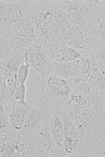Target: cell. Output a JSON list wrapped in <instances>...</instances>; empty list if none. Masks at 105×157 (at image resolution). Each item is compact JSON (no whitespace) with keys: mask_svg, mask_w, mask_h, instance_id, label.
I'll list each match as a JSON object with an SVG mask.
<instances>
[{"mask_svg":"<svg viewBox=\"0 0 105 157\" xmlns=\"http://www.w3.org/2000/svg\"><path fill=\"white\" fill-rule=\"evenodd\" d=\"M0 97L1 105L4 109L7 110L10 106L12 100L11 99L9 90L8 89L6 80L2 76H0Z\"/></svg>","mask_w":105,"mask_h":157,"instance_id":"cell-14","label":"cell"},{"mask_svg":"<svg viewBox=\"0 0 105 157\" xmlns=\"http://www.w3.org/2000/svg\"><path fill=\"white\" fill-rule=\"evenodd\" d=\"M49 47L55 63L74 62L81 57L80 52L72 47L60 45Z\"/></svg>","mask_w":105,"mask_h":157,"instance_id":"cell-11","label":"cell"},{"mask_svg":"<svg viewBox=\"0 0 105 157\" xmlns=\"http://www.w3.org/2000/svg\"><path fill=\"white\" fill-rule=\"evenodd\" d=\"M24 144L29 157H60L49 129V116L45 126Z\"/></svg>","mask_w":105,"mask_h":157,"instance_id":"cell-3","label":"cell"},{"mask_svg":"<svg viewBox=\"0 0 105 157\" xmlns=\"http://www.w3.org/2000/svg\"><path fill=\"white\" fill-rule=\"evenodd\" d=\"M31 108L26 101L18 102L12 100L7 110L9 114L11 134L17 135L24 125Z\"/></svg>","mask_w":105,"mask_h":157,"instance_id":"cell-8","label":"cell"},{"mask_svg":"<svg viewBox=\"0 0 105 157\" xmlns=\"http://www.w3.org/2000/svg\"><path fill=\"white\" fill-rule=\"evenodd\" d=\"M62 11L57 1L31 4L28 16L35 28L38 44L50 47L59 43Z\"/></svg>","mask_w":105,"mask_h":157,"instance_id":"cell-1","label":"cell"},{"mask_svg":"<svg viewBox=\"0 0 105 157\" xmlns=\"http://www.w3.org/2000/svg\"><path fill=\"white\" fill-rule=\"evenodd\" d=\"M37 44L16 26L1 33V60Z\"/></svg>","mask_w":105,"mask_h":157,"instance_id":"cell-5","label":"cell"},{"mask_svg":"<svg viewBox=\"0 0 105 157\" xmlns=\"http://www.w3.org/2000/svg\"><path fill=\"white\" fill-rule=\"evenodd\" d=\"M1 157H28L24 144L17 136H1Z\"/></svg>","mask_w":105,"mask_h":157,"instance_id":"cell-10","label":"cell"},{"mask_svg":"<svg viewBox=\"0 0 105 157\" xmlns=\"http://www.w3.org/2000/svg\"><path fill=\"white\" fill-rule=\"evenodd\" d=\"M31 4L30 1L1 0V33L15 27L28 16Z\"/></svg>","mask_w":105,"mask_h":157,"instance_id":"cell-4","label":"cell"},{"mask_svg":"<svg viewBox=\"0 0 105 157\" xmlns=\"http://www.w3.org/2000/svg\"><path fill=\"white\" fill-rule=\"evenodd\" d=\"M78 63L77 60L64 63H55L52 74L66 79L73 80L77 75Z\"/></svg>","mask_w":105,"mask_h":157,"instance_id":"cell-12","label":"cell"},{"mask_svg":"<svg viewBox=\"0 0 105 157\" xmlns=\"http://www.w3.org/2000/svg\"><path fill=\"white\" fill-rule=\"evenodd\" d=\"M26 48L13 54L1 60V65L17 73L20 65L25 62V51Z\"/></svg>","mask_w":105,"mask_h":157,"instance_id":"cell-13","label":"cell"},{"mask_svg":"<svg viewBox=\"0 0 105 157\" xmlns=\"http://www.w3.org/2000/svg\"><path fill=\"white\" fill-rule=\"evenodd\" d=\"M65 107H54L51 109L49 115V129L55 144L59 149L60 157H63V146L64 132L62 114Z\"/></svg>","mask_w":105,"mask_h":157,"instance_id":"cell-9","label":"cell"},{"mask_svg":"<svg viewBox=\"0 0 105 157\" xmlns=\"http://www.w3.org/2000/svg\"><path fill=\"white\" fill-rule=\"evenodd\" d=\"M31 67L28 63L25 62L22 64L19 68L17 72L18 78L21 84H24L27 80L30 72V68Z\"/></svg>","mask_w":105,"mask_h":157,"instance_id":"cell-16","label":"cell"},{"mask_svg":"<svg viewBox=\"0 0 105 157\" xmlns=\"http://www.w3.org/2000/svg\"><path fill=\"white\" fill-rule=\"evenodd\" d=\"M38 90L39 103L51 108L65 106L74 91V82L53 74L42 76Z\"/></svg>","mask_w":105,"mask_h":157,"instance_id":"cell-2","label":"cell"},{"mask_svg":"<svg viewBox=\"0 0 105 157\" xmlns=\"http://www.w3.org/2000/svg\"><path fill=\"white\" fill-rule=\"evenodd\" d=\"M26 94L25 84H21L18 87L14 95V100L18 102L25 101Z\"/></svg>","mask_w":105,"mask_h":157,"instance_id":"cell-18","label":"cell"},{"mask_svg":"<svg viewBox=\"0 0 105 157\" xmlns=\"http://www.w3.org/2000/svg\"><path fill=\"white\" fill-rule=\"evenodd\" d=\"M0 68H1L0 75L2 76L6 80H7L9 78L14 75L16 74L17 73L14 71L11 70L7 67L4 66H1V65Z\"/></svg>","mask_w":105,"mask_h":157,"instance_id":"cell-19","label":"cell"},{"mask_svg":"<svg viewBox=\"0 0 105 157\" xmlns=\"http://www.w3.org/2000/svg\"><path fill=\"white\" fill-rule=\"evenodd\" d=\"M25 59L41 76L52 74L55 63L49 47L39 44L29 47L25 51Z\"/></svg>","mask_w":105,"mask_h":157,"instance_id":"cell-7","label":"cell"},{"mask_svg":"<svg viewBox=\"0 0 105 157\" xmlns=\"http://www.w3.org/2000/svg\"><path fill=\"white\" fill-rule=\"evenodd\" d=\"M6 83L11 99L14 100V95L15 92L19 86L21 84L18 78L17 73L6 80Z\"/></svg>","mask_w":105,"mask_h":157,"instance_id":"cell-17","label":"cell"},{"mask_svg":"<svg viewBox=\"0 0 105 157\" xmlns=\"http://www.w3.org/2000/svg\"><path fill=\"white\" fill-rule=\"evenodd\" d=\"M51 109L38 102L31 106L24 125L17 133L19 141L24 144L42 128L46 124Z\"/></svg>","mask_w":105,"mask_h":157,"instance_id":"cell-6","label":"cell"},{"mask_svg":"<svg viewBox=\"0 0 105 157\" xmlns=\"http://www.w3.org/2000/svg\"><path fill=\"white\" fill-rule=\"evenodd\" d=\"M1 136H6L11 133L9 114L7 111L1 105Z\"/></svg>","mask_w":105,"mask_h":157,"instance_id":"cell-15","label":"cell"}]
</instances>
